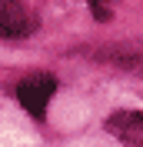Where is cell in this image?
I'll use <instances>...</instances> for the list:
<instances>
[{
    "mask_svg": "<svg viewBox=\"0 0 143 147\" xmlns=\"http://www.w3.org/2000/svg\"><path fill=\"white\" fill-rule=\"evenodd\" d=\"M37 30V17L20 0H0V34L3 37H30Z\"/></svg>",
    "mask_w": 143,
    "mask_h": 147,
    "instance_id": "obj_2",
    "label": "cell"
},
{
    "mask_svg": "<svg viewBox=\"0 0 143 147\" xmlns=\"http://www.w3.org/2000/svg\"><path fill=\"white\" fill-rule=\"evenodd\" d=\"M110 60L120 67H130V70H140L143 74V47H116Z\"/></svg>",
    "mask_w": 143,
    "mask_h": 147,
    "instance_id": "obj_4",
    "label": "cell"
},
{
    "mask_svg": "<svg viewBox=\"0 0 143 147\" xmlns=\"http://www.w3.org/2000/svg\"><path fill=\"white\" fill-rule=\"evenodd\" d=\"M53 90H57V80L50 77V74H33V77H27V80H20L17 97H20V104H23L33 117H43L47 100L53 97Z\"/></svg>",
    "mask_w": 143,
    "mask_h": 147,
    "instance_id": "obj_1",
    "label": "cell"
},
{
    "mask_svg": "<svg viewBox=\"0 0 143 147\" xmlns=\"http://www.w3.org/2000/svg\"><path fill=\"white\" fill-rule=\"evenodd\" d=\"M107 130L120 137L126 147H143V114L136 110H120L107 120Z\"/></svg>",
    "mask_w": 143,
    "mask_h": 147,
    "instance_id": "obj_3",
    "label": "cell"
}]
</instances>
